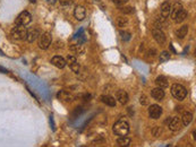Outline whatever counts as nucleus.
I'll return each mask as SVG.
<instances>
[{
    "label": "nucleus",
    "mask_w": 196,
    "mask_h": 147,
    "mask_svg": "<svg viewBox=\"0 0 196 147\" xmlns=\"http://www.w3.org/2000/svg\"><path fill=\"white\" fill-rule=\"evenodd\" d=\"M47 2H49V3H51V5H53V3L57 2V0H47Z\"/></svg>",
    "instance_id": "obj_34"
},
{
    "label": "nucleus",
    "mask_w": 196,
    "mask_h": 147,
    "mask_svg": "<svg viewBox=\"0 0 196 147\" xmlns=\"http://www.w3.org/2000/svg\"><path fill=\"white\" fill-rule=\"evenodd\" d=\"M74 16L77 21H83L86 16V10L83 6H77L74 10Z\"/></svg>",
    "instance_id": "obj_11"
},
{
    "label": "nucleus",
    "mask_w": 196,
    "mask_h": 147,
    "mask_svg": "<svg viewBox=\"0 0 196 147\" xmlns=\"http://www.w3.org/2000/svg\"><path fill=\"white\" fill-rule=\"evenodd\" d=\"M26 34H27V30L24 25H16L15 27H12V32H10V36L14 40L22 41L26 39Z\"/></svg>",
    "instance_id": "obj_1"
},
{
    "label": "nucleus",
    "mask_w": 196,
    "mask_h": 147,
    "mask_svg": "<svg viewBox=\"0 0 196 147\" xmlns=\"http://www.w3.org/2000/svg\"><path fill=\"white\" fill-rule=\"evenodd\" d=\"M170 9H171V3L169 1H165L161 5V17L163 18H167L169 15H170Z\"/></svg>",
    "instance_id": "obj_15"
},
{
    "label": "nucleus",
    "mask_w": 196,
    "mask_h": 147,
    "mask_svg": "<svg viewBox=\"0 0 196 147\" xmlns=\"http://www.w3.org/2000/svg\"><path fill=\"white\" fill-rule=\"evenodd\" d=\"M155 83H156V85L159 86V87H161V88H167V87L169 86L168 79H167V77H164V76L156 77Z\"/></svg>",
    "instance_id": "obj_17"
},
{
    "label": "nucleus",
    "mask_w": 196,
    "mask_h": 147,
    "mask_svg": "<svg viewBox=\"0 0 196 147\" xmlns=\"http://www.w3.org/2000/svg\"><path fill=\"white\" fill-rule=\"evenodd\" d=\"M66 62H67V64L71 67V69L74 71L75 74H78L80 73V64H78V62H77L76 58L74 57V55H68L67 59H66Z\"/></svg>",
    "instance_id": "obj_7"
},
{
    "label": "nucleus",
    "mask_w": 196,
    "mask_h": 147,
    "mask_svg": "<svg viewBox=\"0 0 196 147\" xmlns=\"http://www.w3.org/2000/svg\"><path fill=\"white\" fill-rule=\"evenodd\" d=\"M58 97L60 98V100H64V101H71V96L69 94H68L67 92H65V91H61V92H59L58 94Z\"/></svg>",
    "instance_id": "obj_24"
},
{
    "label": "nucleus",
    "mask_w": 196,
    "mask_h": 147,
    "mask_svg": "<svg viewBox=\"0 0 196 147\" xmlns=\"http://www.w3.org/2000/svg\"><path fill=\"white\" fill-rule=\"evenodd\" d=\"M186 17H187V12L185 9H180L177 12V15L175 16L174 21H175L176 23H181L183 21L186 19Z\"/></svg>",
    "instance_id": "obj_21"
},
{
    "label": "nucleus",
    "mask_w": 196,
    "mask_h": 147,
    "mask_svg": "<svg viewBox=\"0 0 196 147\" xmlns=\"http://www.w3.org/2000/svg\"><path fill=\"white\" fill-rule=\"evenodd\" d=\"M130 138L127 136H119V138L117 139V145L118 146H129L130 145Z\"/></svg>",
    "instance_id": "obj_19"
},
{
    "label": "nucleus",
    "mask_w": 196,
    "mask_h": 147,
    "mask_svg": "<svg viewBox=\"0 0 196 147\" xmlns=\"http://www.w3.org/2000/svg\"><path fill=\"white\" fill-rule=\"evenodd\" d=\"M162 113V109L158 104H153L149 107V114L152 119H159L160 116Z\"/></svg>",
    "instance_id": "obj_8"
},
{
    "label": "nucleus",
    "mask_w": 196,
    "mask_h": 147,
    "mask_svg": "<svg viewBox=\"0 0 196 147\" xmlns=\"http://www.w3.org/2000/svg\"><path fill=\"white\" fill-rule=\"evenodd\" d=\"M181 126H183L181 119H180V118H178V116L171 118V119L169 120V122H168V127H169V129H170L171 131H177V130H179V129L181 128Z\"/></svg>",
    "instance_id": "obj_6"
},
{
    "label": "nucleus",
    "mask_w": 196,
    "mask_h": 147,
    "mask_svg": "<svg viewBox=\"0 0 196 147\" xmlns=\"http://www.w3.org/2000/svg\"><path fill=\"white\" fill-rule=\"evenodd\" d=\"M169 59H170V53H169L168 51L161 52V55H160V62H165L167 60H169Z\"/></svg>",
    "instance_id": "obj_26"
},
{
    "label": "nucleus",
    "mask_w": 196,
    "mask_h": 147,
    "mask_svg": "<svg viewBox=\"0 0 196 147\" xmlns=\"http://www.w3.org/2000/svg\"><path fill=\"white\" fill-rule=\"evenodd\" d=\"M100 100H101V102H103L104 104L109 105V107H115L116 105V100L110 95H103V96L100 97Z\"/></svg>",
    "instance_id": "obj_16"
},
{
    "label": "nucleus",
    "mask_w": 196,
    "mask_h": 147,
    "mask_svg": "<svg viewBox=\"0 0 196 147\" xmlns=\"http://www.w3.org/2000/svg\"><path fill=\"white\" fill-rule=\"evenodd\" d=\"M127 25H128V19L126 17H119L118 18V26L119 27H125Z\"/></svg>",
    "instance_id": "obj_27"
},
{
    "label": "nucleus",
    "mask_w": 196,
    "mask_h": 147,
    "mask_svg": "<svg viewBox=\"0 0 196 147\" xmlns=\"http://www.w3.org/2000/svg\"><path fill=\"white\" fill-rule=\"evenodd\" d=\"M50 123H51V128H52V130H55V123H53V119H52V116H50Z\"/></svg>",
    "instance_id": "obj_33"
},
{
    "label": "nucleus",
    "mask_w": 196,
    "mask_h": 147,
    "mask_svg": "<svg viewBox=\"0 0 196 147\" xmlns=\"http://www.w3.org/2000/svg\"><path fill=\"white\" fill-rule=\"evenodd\" d=\"M155 52H156L155 50H153V49L150 50V55H155Z\"/></svg>",
    "instance_id": "obj_36"
},
{
    "label": "nucleus",
    "mask_w": 196,
    "mask_h": 147,
    "mask_svg": "<svg viewBox=\"0 0 196 147\" xmlns=\"http://www.w3.org/2000/svg\"><path fill=\"white\" fill-rule=\"evenodd\" d=\"M187 32H188V25H183V26L176 32V35H177L178 39H184L187 35Z\"/></svg>",
    "instance_id": "obj_22"
},
{
    "label": "nucleus",
    "mask_w": 196,
    "mask_h": 147,
    "mask_svg": "<svg viewBox=\"0 0 196 147\" xmlns=\"http://www.w3.org/2000/svg\"><path fill=\"white\" fill-rule=\"evenodd\" d=\"M161 131H162V129L159 128V127H155V128L152 129V135H153V136H159L160 134H161Z\"/></svg>",
    "instance_id": "obj_29"
},
{
    "label": "nucleus",
    "mask_w": 196,
    "mask_h": 147,
    "mask_svg": "<svg viewBox=\"0 0 196 147\" xmlns=\"http://www.w3.org/2000/svg\"><path fill=\"white\" fill-rule=\"evenodd\" d=\"M71 51L74 53H76V55H83L85 49H84V46L82 44H74V45H71Z\"/></svg>",
    "instance_id": "obj_23"
},
{
    "label": "nucleus",
    "mask_w": 196,
    "mask_h": 147,
    "mask_svg": "<svg viewBox=\"0 0 196 147\" xmlns=\"http://www.w3.org/2000/svg\"><path fill=\"white\" fill-rule=\"evenodd\" d=\"M28 1H30V2H32V3H35V2H37V0H28Z\"/></svg>",
    "instance_id": "obj_37"
},
{
    "label": "nucleus",
    "mask_w": 196,
    "mask_h": 147,
    "mask_svg": "<svg viewBox=\"0 0 196 147\" xmlns=\"http://www.w3.org/2000/svg\"><path fill=\"white\" fill-rule=\"evenodd\" d=\"M31 21H32L31 14L28 12H26V10H24V12H22L17 16V18L15 19V23L16 25H27L31 23Z\"/></svg>",
    "instance_id": "obj_4"
},
{
    "label": "nucleus",
    "mask_w": 196,
    "mask_h": 147,
    "mask_svg": "<svg viewBox=\"0 0 196 147\" xmlns=\"http://www.w3.org/2000/svg\"><path fill=\"white\" fill-rule=\"evenodd\" d=\"M59 2L61 6H69L73 3V0H59Z\"/></svg>",
    "instance_id": "obj_30"
},
{
    "label": "nucleus",
    "mask_w": 196,
    "mask_h": 147,
    "mask_svg": "<svg viewBox=\"0 0 196 147\" xmlns=\"http://www.w3.org/2000/svg\"><path fill=\"white\" fill-rule=\"evenodd\" d=\"M39 36H40V30H39V28H32V30H30V31L27 32L25 40L27 41V42L32 43V42H35Z\"/></svg>",
    "instance_id": "obj_9"
},
{
    "label": "nucleus",
    "mask_w": 196,
    "mask_h": 147,
    "mask_svg": "<svg viewBox=\"0 0 196 147\" xmlns=\"http://www.w3.org/2000/svg\"><path fill=\"white\" fill-rule=\"evenodd\" d=\"M121 12H124L125 15H132V14L135 12V9H134V7L132 6H126L121 8Z\"/></svg>",
    "instance_id": "obj_25"
},
{
    "label": "nucleus",
    "mask_w": 196,
    "mask_h": 147,
    "mask_svg": "<svg viewBox=\"0 0 196 147\" xmlns=\"http://www.w3.org/2000/svg\"><path fill=\"white\" fill-rule=\"evenodd\" d=\"M140 101H141V104L142 105H146L147 103H149V101H147V97L145 96V95H142L141 100H140Z\"/></svg>",
    "instance_id": "obj_32"
},
{
    "label": "nucleus",
    "mask_w": 196,
    "mask_h": 147,
    "mask_svg": "<svg viewBox=\"0 0 196 147\" xmlns=\"http://www.w3.org/2000/svg\"><path fill=\"white\" fill-rule=\"evenodd\" d=\"M116 98L119 101L120 104H126L128 102V94L124 89H119L116 92Z\"/></svg>",
    "instance_id": "obj_12"
},
{
    "label": "nucleus",
    "mask_w": 196,
    "mask_h": 147,
    "mask_svg": "<svg viewBox=\"0 0 196 147\" xmlns=\"http://www.w3.org/2000/svg\"><path fill=\"white\" fill-rule=\"evenodd\" d=\"M193 120V114L190 112H184L183 113V116H181V122L184 126H188Z\"/></svg>",
    "instance_id": "obj_20"
},
{
    "label": "nucleus",
    "mask_w": 196,
    "mask_h": 147,
    "mask_svg": "<svg viewBox=\"0 0 196 147\" xmlns=\"http://www.w3.org/2000/svg\"><path fill=\"white\" fill-rule=\"evenodd\" d=\"M120 37H121V40L124 42H128L132 36H130V33H128V32H120Z\"/></svg>",
    "instance_id": "obj_28"
},
{
    "label": "nucleus",
    "mask_w": 196,
    "mask_h": 147,
    "mask_svg": "<svg viewBox=\"0 0 196 147\" xmlns=\"http://www.w3.org/2000/svg\"><path fill=\"white\" fill-rule=\"evenodd\" d=\"M152 35H153L154 40L159 43V44H163L165 42V35L160 28H154L153 31H152Z\"/></svg>",
    "instance_id": "obj_10"
},
{
    "label": "nucleus",
    "mask_w": 196,
    "mask_h": 147,
    "mask_svg": "<svg viewBox=\"0 0 196 147\" xmlns=\"http://www.w3.org/2000/svg\"><path fill=\"white\" fill-rule=\"evenodd\" d=\"M111 1H112L115 5H117V6H123L124 3L127 2V0H111Z\"/></svg>",
    "instance_id": "obj_31"
},
{
    "label": "nucleus",
    "mask_w": 196,
    "mask_h": 147,
    "mask_svg": "<svg viewBox=\"0 0 196 147\" xmlns=\"http://www.w3.org/2000/svg\"><path fill=\"white\" fill-rule=\"evenodd\" d=\"M0 73H7V69H5L3 67L0 66Z\"/></svg>",
    "instance_id": "obj_35"
},
{
    "label": "nucleus",
    "mask_w": 196,
    "mask_h": 147,
    "mask_svg": "<svg viewBox=\"0 0 196 147\" xmlns=\"http://www.w3.org/2000/svg\"><path fill=\"white\" fill-rule=\"evenodd\" d=\"M51 44V34L46 32L42 35H40V42H39V46L40 49L47 50L49 48V45Z\"/></svg>",
    "instance_id": "obj_5"
},
{
    "label": "nucleus",
    "mask_w": 196,
    "mask_h": 147,
    "mask_svg": "<svg viewBox=\"0 0 196 147\" xmlns=\"http://www.w3.org/2000/svg\"><path fill=\"white\" fill-rule=\"evenodd\" d=\"M180 9H183V5H181L179 1H176V2L174 3V6H171V9H170V15H171L172 19L175 18V16L177 15V12Z\"/></svg>",
    "instance_id": "obj_18"
},
{
    "label": "nucleus",
    "mask_w": 196,
    "mask_h": 147,
    "mask_svg": "<svg viewBox=\"0 0 196 147\" xmlns=\"http://www.w3.org/2000/svg\"><path fill=\"white\" fill-rule=\"evenodd\" d=\"M171 94L175 98L183 101L187 96V89L180 84H175V85L171 86Z\"/></svg>",
    "instance_id": "obj_3"
},
{
    "label": "nucleus",
    "mask_w": 196,
    "mask_h": 147,
    "mask_svg": "<svg viewBox=\"0 0 196 147\" xmlns=\"http://www.w3.org/2000/svg\"><path fill=\"white\" fill-rule=\"evenodd\" d=\"M151 95H152V97L155 98L156 101H161L164 98V91H163L161 87H155V88L152 89V92H151Z\"/></svg>",
    "instance_id": "obj_14"
},
{
    "label": "nucleus",
    "mask_w": 196,
    "mask_h": 147,
    "mask_svg": "<svg viewBox=\"0 0 196 147\" xmlns=\"http://www.w3.org/2000/svg\"><path fill=\"white\" fill-rule=\"evenodd\" d=\"M114 132L117 136H126L129 132V125L124 120H120L118 122L115 123L114 126Z\"/></svg>",
    "instance_id": "obj_2"
},
{
    "label": "nucleus",
    "mask_w": 196,
    "mask_h": 147,
    "mask_svg": "<svg viewBox=\"0 0 196 147\" xmlns=\"http://www.w3.org/2000/svg\"><path fill=\"white\" fill-rule=\"evenodd\" d=\"M51 64H53V66H56L57 68L62 69V68L67 64V62H66V60H65L62 57H60V55H56V57H53V58L51 59Z\"/></svg>",
    "instance_id": "obj_13"
}]
</instances>
